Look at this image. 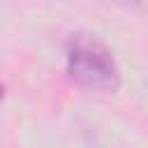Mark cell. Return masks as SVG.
<instances>
[{"mask_svg": "<svg viewBox=\"0 0 148 148\" xmlns=\"http://www.w3.org/2000/svg\"><path fill=\"white\" fill-rule=\"evenodd\" d=\"M67 76L90 90L111 92L120 83L118 65L111 51L90 35H72L65 44Z\"/></svg>", "mask_w": 148, "mask_h": 148, "instance_id": "cell-1", "label": "cell"}, {"mask_svg": "<svg viewBox=\"0 0 148 148\" xmlns=\"http://www.w3.org/2000/svg\"><path fill=\"white\" fill-rule=\"evenodd\" d=\"M106 2H116V5H123V7H132V5H139V0H106Z\"/></svg>", "mask_w": 148, "mask_h": 148, "instance_id": "cell-2", "label": "cell"}, {"mask_svg": "<svg viewBox=\"0 0 148 148\" xmlns=\"http://www.w3.org/2000/svg\"><path fill=\"white\" fill-rule=\"evenodd\" d=\"M2 95H5V88H2V83H0V99H2Z\"/></svg>", "mask_w": 148, "mask_h": 148, "instance_id": "cell-3", "label": "cell"}]
</instances>
